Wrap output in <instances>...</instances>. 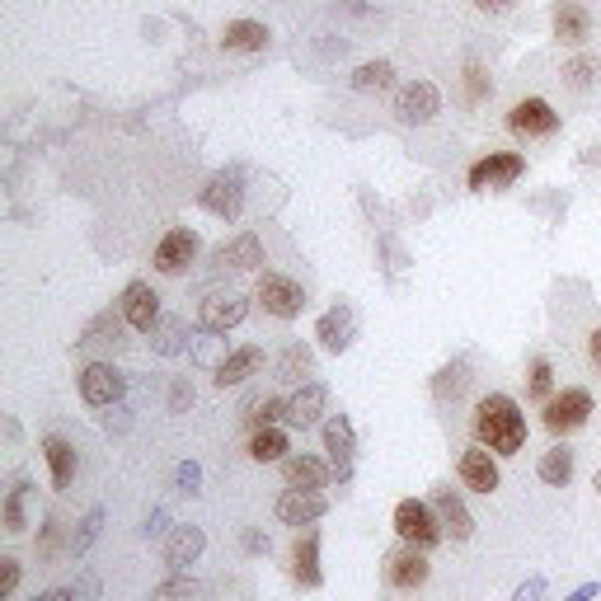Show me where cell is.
<instances>
[{
  "label": "cell",
  "instance_id": "cell-1",
  "mask_svg": "<svg viewBox=\"0 0 601 601\" xmlns=\"http://www.w3.org/2000/svg\"><path fill=\"white\" fill-rule=\"evenodd\" d=\"M475 442L494 456H517L526 447V418L512 395H484L475 404Z\"/></svg>",
  "mask_w": 601,
  "mask_h": 601
},
{
  "label": "cell",
  "instance_id": "cell-2",
  "mask_svg": "<svg viewBox=\"0 0 601 601\" xmlns=\"http://www.w3.org/2000/svg\"><path fill=\"white\" fill-rule=\"evenodd\" d=\"M390 526H395V536H400L404 545H418V550H432L437 540L447 536V531H442V517H437V508H432V503H418V498H404V503H395V517H390Z\"/></svg>",
  "mask_w": 601,
  "mask_h": 601
},
{
  "label": "cell",
  "instance_id": "cell-3",
  "mask_svg": "<svg viewBox=\"0 0 601 601\" xmlns=\"http://www.w3.org/2000/svg\"><path fill=\"white\" fill-rule=\"evenodd\" d=\"M587 418H592V395H587L583 386H569V390H559V395H550V400H545V414H540V423H545V432L564 437V432L583 428Z\"/></svg>",
  "mask_w": 601,
  "mask_h": 601
},
{
  "label": "cell",
  "instance_id": "cell-4",
  "mask_svg": "<svg viewBox=\"0 0 601 601\" xmlns=\"http://www.w3.org/2000/svg\"><path fill=\"white\" fill-rule=\"evenodd\" d=\"M254 301H259L268 315H278V320H296V315L306 310V287L282 278V273H263L259 287H254Z\"/></svg>",
  "mask_w": 601,
  "mask_h": 601
},
{
  "label": "cell",
  "instance_id": "cell-5",
  "mask_svg": "<svg viewBox=\"0 0 601 601\" xmlns=\"http://www.w3.org/2000/svg\"><path fill=\"white\" fill-rule=\"evenodd\" d=\"M437 113H442V94H437L432 80H409V85L395 94V118H400L404 127H423V123H432Z\"/></svg>",
  "mask_w": 601,
  "mask_h": 601
},
{
  "label": "cell",
  "instance_id": "cell-6",
  "mask_svg": "<svg viewBox=\"0 0 601 601\" xmlns=\"http://www.w3.org/2000/svg\"><path fill=\"white\" fill-rule=\"evenodd\" d=\"M522 170H526V160L517 151H494V155H484V160H475L465 179H470V188H475V193H489V188L517 184V179H522Z\"/></svg>",
  "mask_w": 601,
  "mask_h": 601
},
{
  "label": "cell",
  "instance_id": "cell-7",
  "mask_svg": "<svg viewBox=\"0 0 601 601\" xmlns=\"http://www.w3.org/2000/svg\"><path fill=\"white\" fill-rule=\"evenodd\" d=\"M123 371L113 367V362H90V367L80 371V400L90 404V409H108V404L123 400Z\"/></svg>",
  "mask_w": 601,
  "mask_h": 601
},
{
  "label": "cell",
  "instance_id": "cell-8",
  "mask_svg": "<svg viewBox=\"0 0 601 601\" xmlns=\"http://www.w3.org/2000/svg\"><path fill=\"white\" fill-rule=\"evenodd\" d=\"M508 127L522 141L555 137V132H559V113L545 104V99H517V104H512V113H508Z\"/></svg>",
  "mask_w": 601,
  "mask_h": 601
},
{
  "label": "cell",
  "instance_id": "cell-9",
  "mask_svg": "<svg viewBox=\"0 0 601 601\" xmlns=\"http://www.w3.org/2000/svg\"><path fill=\"white\" fill-rule=\"evenodd\" d=\"M428 555L418 550V545H404V550H390L386 555V583L395 587V592H418V587L428 583Z\"/></svg>",
  "mask_w": 601,
  "mask_h": 601
},
{
  "label": "cell",
  "instance_id": "cell-10",
  "mask_svg": "<svg viewBox=\"0 0 601 601\" xmlns=\"http://www.w3.org/2000/svg\"><path fill=\"white\" fill-rule=\"evenodd\" d=\"M193 259H198V235L193 231L174 226V231L160 235V245H155V268H160L165 278H179Z\"/></svg>",
  "mask_w": 601,
  "mask_h": 601
},
{
  "label": "cell",
  "instance_id": "cell-11",
  "mask_svg": "<svg viewBox=\"0 0 601 601\" xmlns=\"http://www.w3.org/2000/svg\"><path fill=\"white\" fill-rule=\"evenodd\" d=\"M461 484L465 489H475V494H494L498 484H503V475H498V461H494V451L489 447H470V451H461Z\"/></svg>",
  "mask_w": 601,
  "mask_h": 601
},
{
  "label": "cell",
  "instance_id": "cell-12",
  "mask_svg": "<svg viewBox=\"0 0 601 601\" xmlns=\"http://www.w3.org/2000/svg\"><path fill=\"white\" fill-rule=\"evenodd\" d=\"M324 512H329V498H324L320 489H287V494L278 498L282 526H310V522H320Z\"/></svg>",
  "mask_w": 601,
  "mask_h": 601
},
{
  "label": "cell",
  "instance_id": "cell-13",
  "mask_svg": "<svg viewBox=\"0 0 601 601\" xmlns=\"http://www.w3.org/2000/svg\"><path fill=\"white\" fill-rule=\"evenodd\" d=\"M123 320L141 334H151L155 324H160V296L151 292V282H132L123 292Z\"/></svg>",
  "mask_w": 601,
  "mask_h": 601
},
{
  "label": "cell",
  "instance_id": "cell-14",
  "mask_svg": "<svg viewBox=\"0 0 601 601\" xmlns=\"http://www.w3.org/2000/svg\"><path fill=\"white\" fill-rule=\"evenodd\" d=\"M249 315V301L240 292H212L202 301V329H235V324Z\"/></svg>",
  "mask_w": 601,
  "mask_h": 601
},
{
  "label": "cell",
  "instance_id": "cell-15",
  "mask_svg": "<svg viewBox=\"0 0 601 601\" xmlns=\"http://www.w3.org/2000/svg\"><path fill=\"white\" fill-rule=\"evenodd\" d=\"M324 451L334 456V475H339V484H348V475H353V423L343 414H334L329 423H324Z\"/></svg>",
  "mask_w": 601,
  "mask_h": 601
},
{
  "label": "cell",
  "instance_id": "cell-16",
  "mask_svg": "<svg viewBox=\"0 0 601 601\" xmlns=\"http://www.w3.org/2000/svg\"><path fill=\"white\" fill-rule=\"evenodd\" d=\"M432 508H437L442 531H447L451 540H470V536H475V517H470V508L461 503L456 489H437V494H432Z\"/></svg>",
  "mask_w": 601,
  "mask_h": 601
},
{
  "label": "cell",
  "instance_id": "cell-17",
  "mask_svg": "<svg viewBox=\"0 0 601 601\" xmlns=\"http://www.w3.org/2000/svg\"><path fill=\"white\" fill-rule=\"evenodd\" d=\"M202 207H207L212 216H226V221H235V216H240V207H245L240 179H235V174H216L212 184L202 188Z\"/></svg>",
  "mask_w": 601,
  "mask_h": 601
},
{
  "label": "cell",
  "instance_id": "cell-18",
  "mask_svg": "<svg viewBox=\"0 0 601 601\" xmlns=\"http://www.w3.org/2000/svg\"><path fill=\"white\" fill-rule=\"evenodd\" d=\"M353 329H357L353 310L334 306V310H324V315H320V324H315V339H320L324 353H343V348L353 343Z\"/></svg>",
  "mask_w": 601,
  "mask_h": 601
},
{
  "label": "cell",
  "instance_id": "cell-19",
  "mask_svg": "<svg viewBox=\"0 0 601 601\" xmlns=\"http://www.w3.org/2000/svg\"><path fill=\"white\" fill-rule=\"evenodd\" d=\"M292 578L301 587H320L324 583V573H320V531L296 536V545H292Z\"/></svg>",
  "mask_w": 601,
  "mask_h": 601
},
{
  "label": "cell",
  "instance_id": "cell-20",
  "mask_svg": "<svg viewBox=\"0 0 601 601\" xmlns=\"http://www.w3.org/2000/svg\"><path fill=\"white\" fill-rule=\"evenodd\" d=\"M259 367H263V348H254V343H249V348H235L231 357H221V362H216V386H221V390L240 386V381H249Z\"/></svg>",
  "mask_w": 601,
  "mask_h": 601
},
{
  "label": "cell",
  "instance_id": "cell-21",
  "mask_svg": "<svg viewBox=\"0 0 601 601\" xmlns=\"http://www.w3.org/2000/svg\"><path fill=\"white\" fill-rule=\"evenodd\" d=\"M324 404H329V390H324L320 381H310V386H301L292 400H287V423H296V428H310V423L324 414Z\"/></svg>",
  "mask_w": 601,
  "mask_h": 601
},
{
  "label": "cell",
  "instance_id": "cell-22",
  "mask_svg": "<svg viewBox=\"0 0 601 601\" xmlns=\"http://www.w3.org/2000/svg\"><path fill=\"white\" fill-rule=\"evenodd\" d=\"M43 456H47V470H52V489H66L76 479V447L66 437H43Z\"/></svg>",
  "mask_w": 601,
  "mask_h": 601
},
{
  "label": "cell",
  "instance_id": "cell-23",
  "mask_svg": "<svg viewBox=\"0 0 601 601\" xmlns=\"http://www.w3.org/2000/svg\"><path fill=\"white\" fill-rule=\"evenodd\" d=\"M202 545H207V536H202L198 526H179V531L170 536V545H165V564H170L174 573L188 569V564L202 555Z\"/></svg>",
  "mask_w": 601,
  "mask_h": 601
},
{
  "label": "cell",
  "instance_id": "cell-24",
  "mask_svg": "<svg viewBox=\"0 0 601 601\" xmlns=\"http://www.w3.org/2000/svg\"><path fill=\"white\" fill-rule=\"evenodd\" d=\"M282 479H287V489H324L329 465L315 456H292V461H282Z\"/></svg>",
  "mask_w": 601,
  "mask_h": 601
},
{
  "label": "cell",
  "instance_id": "cell-25",
  "mask_svg": "<svg viewBox=\"0 0 601 601\" xmlns=\"http://www.w3.org/2000/svg\"><path fill=\"white\" fill-rule=\"evenodd\" d=\"M587 29H592V19H587V10L583 5H559L555 10V38L559 43H569V47H578V43H587Z\"/></svg>",
  "mask_w": 601,
  "mask_h": 601
},
{
  "label": "cell",
  "instance_id": "cell-26",
  "mask_svg": "<svg viewBox=\"0 0 601 601\" xmlns=\"http://www.w3.org/2000/svg\"><path fill=\"white\" fill-rule=\"evenodd\" d=\"M249 461H259V465H268V461H282L287 451H292V442H287V432L282 428H254V437H249Z\"/></svg>",
  "mask_w": 601,
  "mask_h": 601
},
{
  "label": "cell",
  "instance_id": "cell-27",
  "mask_svg": "<svg viewBox=\"0 0 601 601\" xmlns=\"http://www.w3.org/2000/svg\"><path fill=\"white\" fill-rule=\"evenodd\" d=\"M216 263H231V268H259L263 263V245H259V235H235L231 245H221L216 249Z\"/></svg>",
  "mask_w": 601,
  "mask_h": 601
},
{
  "label": "cell",
  "instance_id": "cell-28",
  "mask_svg": "<svg viewBox=\"0 0 601 601\" xmlns=\"http://www.w3.org/2000/svg\"><path fill=\"white\" fill-rule=\"evenodd\" d=\"M536 475L545 479V484H555V489H564V484L573 479V451H569V447H550L545 456H540Z\"/></svg>",
  "mask_w": 601,
  "mask_h": 601
},
{
  "label": "cell",
  "instance_id": "cell-29",
  "mask_svg": "<svg viewBox=\"0 0 601 601\" xmlns=\"http://www.w3.org/2000/svg\"><path fill=\"white\" fill-rule=\"evenodd\" d=\"M221 43L235 47V52H259V47L268 43V29H263V24H254V19H235Z\"/></svg>",
  "mask_w": 601,
  "mask_h": 601
},
{
  "label": "cell",
  "instance_id": "cell-30",
  "mask_svg": "<svg viewBox=\"0 0 601 601\" xmlns=\"http://www.w3.org/2000/svg\"><path fill=\"white\" fill-rule=\"evenodd\" d=\"M601 76V57H592V52H583V57H573L569 66H564V80H569L573 90H592Z\"/></svg>",
  "mask_w": 601,
  "mask_h": 601
},
{
  "label": "cell",
  "instance_id": "cell-31",
  "mask_svg": "<svg viewBox=\"0 0 601 601\" xmlns=\"http://www.w3.org/2000/svg\"><path fill=\"white\" fill-rule=\"evenodd\" d=\"M390 80H395V66L390 62H362L353 71V90H386Z\"/></svg>",
  "mask_w": 601,
  "mask_h": 601
},
{
  "label": "cell",
  "instance_id": "cell-32",
  "mask_svg": "<svg viewBox=\"0 0 601 601\" xmlns=\"http://www.w3.org/2000/svg\"><path fill=\"white\" fill-rule=\"evenodd\" d=\"M278 418H287V400H249L245 404V423H249V428H273Z\"/></svg>",
  "mask_w": 601,
  "mask_h": 601
},
{
  "label": "cell",
  "instance_id": "cell-33",
  "mask_svg": "<svg viewBox=\"0 0 601 601\" xmlns=\"http://www.w3.org/2000/svg\"><path fill=\"white\" fill-rule=\"evenodd\" d=\"M310 371V348L306 343H292L287 353H282V362H278V381H301Z\"/></svg>",
  "mask_w": 601,
  "mask_h": 601
},
{
  "label": "cell",
  "instance_id": "cell-34",
  "mask_svg": "<svg viewBox=\"0 0 601 601\" xmlns=\"http://www.w3.org/2000/svg\"><path fill=\"white\" fill-rule=\"evenodd\" d=\"M24 475L15 479V484H10V494H5V531H10V536H19V531H24Z\"/></svg>",
  "mask_w": 601,
  "mask_h": 601
},
{
  "label": "cell",
  "instance_id": "cell-35",
  "mask_svg": "<svg viewBox=\"0 0 601 601\" xmlns=\"http://www.w3.org/2000/svg\"><path fill=\"white\" fill-rule=\"evenodd\" d=\"M489 94H494V80H489V71H484V66H465V99H470V104H479V99H489Z\"/></svg>",
  "mask_w": 601,
  "mask_h": 601
},
{
  "label": "cell",
  "instance_id": "cell-36",
  "mask_svg": "<svg viewBox=\"0 0 601 601\" xmlns=\"http://www.w3.org/2000/svg\"><path fill=\"white\" fill-rule=\"evenodd\" d=\"M99 526H104V512L94 508L90 517L80 522V531H76V536H71V555H85V550H90L94 540H99Z\"/></svg>",
  "mask_w": 601,
  "mask_h": 601
},
{
  "label": "cell",
  "instance_id": "cell-37",
  "mask_svg": "<svg viewBox=\"0 0 601 601\" xmlns=\"http://www.w3.org/2000/svg\"><path fill=\"white\" fill-rule=\"evenodd\" d=\"M531 400H550V390H555V371H550V362L545 357H536L531 362Z\"/></svg>",
  "mask_w": 601,
  "mask_h": 601
},
{
  "label": "cell",
  "instance_id": "cell-38",
  "mask_svg": "<svg viewBox=\"0 0 601 601\" xmlns=\"http://www.w3.org/2000/svg\"><path fill=\"white\" fill-rule=\"evenodd\" d=\"M155 329H160V339H155V353L174 357L179 348H184V324H179V320H160Z\"/></svg>",
  "mask_w": 601,
  "mask_h": 601
},
{
  "label": "cell",
  "instance_id": "cell-39",
  "mask_svg": "<svg viewBox=\"0 0 601 601\" xmlns=\"http://www.w3.org/2000/svg\"><path fill=\"white\" fill-rule=\"evenodd\" d=\"M155 597H165V601H188V597H198V583H193V578H170V583L155 587Z\"/></svg>",
  "mask_w": 601,
  "mask_h": 601
},
{
  "label": "cell",
  "instance_id": "cell-40",
  "mask_svg": "<svg viewBox=\"0 0 601 601\" xmlns=\"http://www.w3.org/2000/svg\"><path fill=\"white\" fill-rule=\"evenodd\" d=\"M19 587V559H0V601L15 597Z\"/></svg>",
  "mask_w": 601,
  "mask_h": 601
},
{
  "label": "cell",
  "instance_id": "cell-41",
  "mask_svg": "<svg viewBox=\"0 0 601 601\" xmlns=\"http://www.w3.org/2000/svg\"><path fill=\"white\" fill-rule=\"evenodd\" d=\"M71 592H76V601H99V578L85 569V573L76 578V587H71Z\"/></svg>",
  "mask_w": 601,
  "mask_h": 601
},
{
  "label": "cell",
  "instance_id": "cell-42",
  "mask_svg": "<svg viewBox=\"0 0 601 601\" xmlns=\"http://www.w3.org/2000/svg\"><path fill=\"white\" fill-rule=\"evenodd\" d=\"M540 597H545V578H540V573L536 578H526V583L512 592V601H540Z\"/></svg>",
  "mask_w": 601,
  "mask_h": 601
},
{
  "label": "cell",
  "instance_id": "cell-43",
  "mask_svg": "<svg viewBox=\"0 0 601 601\" xmlns=\"http://www.w3.org/2000/svg\"><path fill=\"white\" fill-rule=\"evenodd\" d=\"M198 484H202V470L193 461L188 465H179V489H184V494H198Z\"/></svg>",
  "mask_w": 601,
  "mask_h": 601
},
{
  "label": "cell",
  "instance_id": "cell-44",
  "mask_svg": "<svg viewBox=\"0 0 601 601\" xmlns=\"http://www.w3.org/2000/svg\"><path fill=\"white\" fill-rule=\"evenodd\" d=\"M587 362H592V367L601 371V324L592 329V334H587Z\"/></svg>",
  "mask_w": 601,
  "mask_h": 601
},
{
  "label": "cell",
  "instance_id": "cell-45",
  "mask_svg": "<svg viewBox=\"0 0 601 601\" xmlns=\"http://www.w3.org/2000/svg\"><path fill=\"white\" fill-rule=\"evenodd\" d=\"M170 404H174V409H184V404H193V386H184V381H179V386L170 390Z\"/></svg>",
  "mask_w": 601,
  "mask_h": 601
},
{
  "label": "cell",
  "instance_id": "cell-46",
  "mask_svg": "<svg viewBox=\"0 0 601 601\" xmlns=\"http://www.w3.org/2000/svg\"><path fill=\"white\" fill-rule=\"evenodd\" d=\"M597 592H601V583H583V587H578V592H569V597H564V601H592V597H597Z\"/></svg>",
  "mask_w": 601,
  "mask_h": 601
},
{
  "label": "cell",
  "instance_id": "cell-47",
  "mask_svg": "<svg viewBox=\"0 0 601 601\" xmlns=\"http://www.w3.org/2000/svg\"><path fill=\"white\" fill-rule=\"evenodd\" d=\"M245 550H254V555H259V550H268V536H259V531H245Z\"/></svg>",
  "mask_w": 601,
  "mask_h": 601
},
{
  "label": "cell",
  "instance_id": "cell-48",
  "mask_svg": "<svg viewBox=\"0 0 601 601\" xmlns=\"http://www.w3.org/2000/svg\"><path fill=\"white\" fill-rule=\"evenodd\" d=\"M165 526H170V517H165V512H151V522H146V536H160Z\"/></svg>",
  "mask_w": 601,
  "mask_h": 601
},
{
  "label": "cell",
  "instance_id": "cell-49",
  "mask_svg": "<svg viewBox=\"0 0 601 601\" xmlns=\"http://www.w3.org/2000/svg\"><path fill=\"white\" fill-rule=\"evenodd\" d=\"M479 10H489V15H498V10H512V0H475Z\"/></svg>",
  "mask_w": 601,
  "mask_h": 601
},
{
  "label": "cell",
  "instance_id": "cell-50",
  "mask_svg": "<svg viewBox=\"0 0 601 601\" xmlns=\"http://www.w3.org/2000/svg\"><path fill=\"white\" fill-rule=\"evenodd\" d=\"M43 601H76V592L71 587H52V592H43Z\"/></svg>",
  "mask_w": 601,
  "mask_h": 601
},
{
  "label": "cell",
  "instance_id": "cell-51",
  "mask_svg": "<svg viewBox=\"0 0 601 601\" xmlns=\"http://www.w3.org/2000/svg\"><path fill=\"white\" fill-rule=\"evenodd\" d=\"M592 484H597V494H601V470H597V479H592Z\"/></svg>",
  "mask_w": 601,
  "mask_h": 601
},
{
  "label": "cell",
  "instance_id": "cell-52",
  "mask_svg": "<svg viewBox=\"0 0 601 601\" xmlns=\"http://www.w3.org/2000/svg\"><path fill=\"white\" fill-rule=\"evenodd\" d=\"M151 601H165V597H155V592H151Z\"/></svg>",
  "mask_w": 601,
  "mask_h": 601
},
{
  "label": "cell",
  "instance_id": "cell-53",
  "mask_svg": "<svg viewBox=\"0 0 601 601\" xmlns=\"http://www.w3.org/2000/svg\"><path fill=\"white\" fill-rule=\"evenodd\" d=\"M33 601H43V597H33Z\"/></svg>",
  "mask_w": 601,
  "mask_h": 601
}]
</instances>
